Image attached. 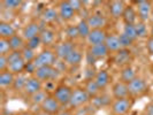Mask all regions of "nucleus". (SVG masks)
<instances>
[{
	"label": "nucleus",
	"mask_w": 153,
	"mask_h": 115,
	"mask_svg": "<svg viewBox=\"0 0 153 115\" xmlns=\"http://www.w3.org/2000/svg\"><path fill=\"white\" fill-rule=\"evenodd\" d=\"M40 109H43L52 115H56L62 109V106L58 102V100L54 98L53 94H48V97L40 105Z\"/></svg>",
	"instance_id": "13"
},
{
	"label": "nucleus",
	"mask_w": 153,
	"mask_h": 115,
	"mask_svg": "<svg viewBox=\"0 0 153 115\" xmlns=\"http://www.w3.org/2000/svg\"><path fill=\"white\" fill-rule=\"evenodd\" d=\"M69 2H70V5H71V7L75 9V12H79V10H82V8L84 6V2L83 1H79V0H69Z\"/></svg>",
	"instance_id": "44"
},
{
	"label": "nucleus",
	"mask_w": 153,
	"mask_h": 115,
	"mask_svg": "<svg viewBox=\"0 0 153 115\" xmlns=\"http://www.w3.org/2000/svg\"><path fill=\"white\" fill-rule=\"evenodd\" d=\"M12 52L8 39L0 38V55H8Z\"/></svg>",
	"instance_id": "39"
},
{
	"label": "nucleus",
	"mask_w": 153,
	"mask_h": 115,
	"mask_svg": "<svg viewBox=\"0 0 153 115\" xmlns=\"http://www.w3.org/2000/svg\"><path fill=\"white\" fill-rule=\"evenodd\" d=\"M82 61H83V53L77 48L73 50L70 54L65 59V63L70 67H77L81 65Z\"/></svg>",
	"instance_id": "21"
},
{
	"label": "nucleus",
	"mask_w": 153,
	"mask_h": 115,
	"mask_svg": "<svg viewBox=\"0 0 153 115\" xmlns=\"http://www.w3.org/2000/svg\"><path fill=\"white\" fill-rule=\"evenodd\" d=\"M58 60L56 55H55V52L50 50V48H45L43 50L42 52H39L36 56V59L33 60V66L36 70L38 68H42V67H47V66H54L55 65V61Z\"/></svg>",
	"instance_id": "3"
},
{
	"label": "nucleus",
	"mask_w": 153,
	"mask_h": 115,
	"mask_svg": "<svg viewBox=\"0 0 153 115\" xmlns=\"http://www.w3.org/2000/svg\"><path fill=\"white\" fill-rule=\"evenodd\" d=\"M112 96L114 99H123V98H130V93L128 89V84L123 83L121 81H117L112 86Z\"/></svg>",
	"instance_id": "15"
},
{
	"label": "nucleus",
	"mask_w": 153,
	"mask_h": 115,
	"mask_svg": "<svg viewBox=\"0 0 153 115\" xmlns=\"http://www.w3.org/2000/svg\"><path fill=\"white\" fill-rule=\"evenodd\" d=\"M15 35H16L15 28L10 23L6 22V21H1L0 22V38L9 39L12 38L13 36H15Z\"/></svg>",
	"instance_id": "26"
},
{
	"label": "nucleus",
	"mask_w": 153,
	"mask_h": 115,
	"mask_svg": "<svg viewBox=\"0 0 153 115\" xmlns=\"http://www.w3.org/2000/svg\"><path fill=\"white\" fill-rule=\"evenodd\" d=\"M35 115H52V114H50V113H47V112H45V111H43V109L39 108V111L38 112H36Z\"/></svg>",
	"instance_id": "49"
},
{
	"label": "nucleus",
	"mask_w": 153,
	"mask_h": 115,
	"mask_svg": "<svg viewBox=\"0 0 153 115\" xmlns=\"http://www.w3.org/2000/svg\"><path fill=\"white\" fill-rule=\"evenodd\" d=\"M75 44L74 42H70V40H65V42H61L60 44H58L56 47H55V55L59 60L61 61H65V59L68 56L70 52L73 50H75Z\"/></svg>",
	"instance_id": "12"
},
{
	"label": "nucleus",
	"mask_w": 153,
	"mask_h": 115,
	"mask_svg": "<svg viewBox=\"0 0 153 115\" xmlns=\"http://www.w3.org/2000/svg\"><path fill=\"white\" fill-rule=\"evenodd\" d=\"M22 53V58L23 60L27 62V63H31V62H33V60L36 59V56H37V54H36V51H33V50H30L29 47H24L23 48V51L21 52Z\"/></svg>",
	"instance_id": "37"
},
{
	"label": "nucleus",
	"mask_w": 153,
	"mask_h": 115,
	"mask_svg": "<svg viewBox=\"0 0 153 115\" xmlns=\"http://www.w3.org/2000/svg\"><path fill=\"white\" fill-rule=\"evenodd\" d=\"M91 100V97L88 94V92L84 90V88H74L73 93H71V98L69 101L68 108L71 111H75L77 108L83 107L85 105H88Z\"/></svg>",
	"instance_id": "2"
},
{
	"label": "nucleus",
	"mask_w": 153,
	"mask_h": 115,
	"mask_svg": "<svg viewBox=\"0 0 153 115\" xmlns=\"http://www.w3.org/2000/svg\"><path fill=\"white\" fill-rule=\"evenodd\" d=\"M113 61L116 66L119 67H126V66H129V63L131 61V52L129 48H122L120 50L119 52H116L114 55V59Z\"/></svg>",
	"instance_id": "16"
},
{
	"label": "nucleus",
	"mask_w": 153,
	"mask_h": 115,
	"mask_svg": "<svg viewBox=\"0 0 153 115\" xmlns=\"http://www.w3.org/2000/svg\"><path fill=\"white\" fill-rule=\"evenodd\" d=\"M127 7V5L124 4V1H120V0H114V1H111L108 4V12H109V15L112 16L113 19H122L123 12Z\"/></svg>",
	"instance_id": "17"
},
{
	"label": "nucleus",
	"mask_w": 153,
	"mask_h": 115,
	"mask_svg": "<svg viewBox=\"0 0 153 115\" xmlns=\"http://www.w3.org/2000/svg\"><path fill=\"white\" fill-rule=\"evenodd\" d=\"M58 13H59V17L61 19L62 21H65V22L71 21L75 17V15H76V12H75L74 8L71 7L69 0L59 2V5H58Z\"/></svg>",
	"instance_id": "9"
},
{
	"label": "nucleus",
	"mask_w": 153,
	"mask_h": 115,
	"mask_svg": "<svg viewBox=\"0 0 153 115\" xmlns=\"http://www.w3.org/2000/svg\"><path fill=\"white\" fill-rule=\"evenodd\" d=\"M122 32L124 35H127L130 39H132L134 42H136L138 39V35H137V31H136L135 24H124Z\"/></svg>",
	"instance_id": "35"
},
{
	"label": "nucleus",
	"mask_w": 153,
	"mask_h": 115,
	"mask_svg": "<svg viewBox=\"0 0 153 115\" xmlns=\"http://www.w3.org/2000/svg\"><path fill=\"white\" fill-rule=\"evenodd\" d=\"M111 104H112L111 102V97L106 96V94H101V93H100L99 96H97L96 98L92 99V106L96 109H98L100 107H104V106H107V105L111 106Z\"/></svg>",
	"instance_id": "32"
},
{
	"label": "nucleus",
	"mask_w": 153,
	"mask_h": 115,
	"mask_svg": "<svg viewBox=\"0 0 153 115\" xmlns=\"http://www.w3.org/2000/svg\"><path fill=\"white\" fill-rule=\"evenodd\" d=\"M8 40H9V45H10L12 51H17V52H22L23 48L25 47V44H27V42L22 37V35H19V33H16L15 36H13Z\"/></svg>",
	"instance_id": "28"
},
{
	"label": "nucleus",
	"mask_w": 153,
	"mask_h": 115,
	"mask_svg": "<svg viewBox=\"0 0 153 115\" xmlns=\"http://www.w3.org/2000/svg\"><path fill=\"white\" fill-rule=\"evenodd\" d=\"M128 89H129V93H130L131 98L143 97L149 92V84L145 81V78L137 76L128 84Z\"/></svg>",
	"instance_id": "4"
},
{
	"label": "nucleus",
	"mask_w": 153,
	"mask_h": 115,
	"mask_svg": "<svg viewBox=\"0 0 153 115\" xmlns=\"http://www.w3.org/2000/svg\"><path fill=\"white\" fill-rule=\"evenodd\" d=\"M16 115H35V113L29 112V111H23V112H20L19 114H16Z\"/></svg>",
	"instance_id": "50"
},
{
	"label": "nucleus",
	"mask_w": 153,
	"mask_h": 115,
	"mask_svg": "<svg viewBox=\"0 0 153 115\" xmlns=\"http://www.w3.org/2000/svg\"><path fill=\"white\" fill-rule=\"evenodd\" d=\"M8 70V59L7 55H0V73Z\"/></svg>",
	"instance_id": "43"
},
{
	"label": "nucleus",
	"mask_w": 153,
	"mask_h": 115,
	"mask_svg": "<svg viewBox=\"0 0 153 115\" xmlns=\"http://www.w3.org/2000/svg\"><path fill=\"white\" fill-rule=\"evenodd\" d=\"M42 90H44V89H43V82H42L40 79H38L37 77L33 76V75L28 77L25 86H24V90H23L25 96L30 97L32 94L42 91Z\"/></svg>",
	"instance_id": "11"
},
{
	"label": "nucleus",
	"mask_w": 153,
	"mask_h": 115,
	"mask_svg": "<svg viewBox=\"0 0 153 115\" xmlns=\"http://www.w3.org/2000/svg\"><path fill=\"white\" fill-rule=\"evenodd\" d=\"M1 4H2L4 8H6L8 10H13V9H17L21 6L22 2L19 0H4Z\"/></svg>",
	"instance_id": "40"
},
{
	"label": "nucleus",
	"mask_w": 153,
	"mask_h": 115,
	"mask_svg": "<svg viewBox=\"0 0 153 115\" xmlns=\"http://www.w3.org/2000/svg\"><path fill=\"white\" fill-rule=\"evenodd\" d=\"M150 22L153 24V8H152V12H151V17H150Z\"/></svg>",
	"instance_id": "52"
},
{
	"label": "nucleus",
	"mask_w": 153,
	"mask_h": 115,
	"mask_svg": "<svg viewBox=\"0 0 153 115\" xmlns=\"http://www.w3.org/2000/svg\"><path fill=\"white\" fill-rule=\"evenodd\" d=\"M42 82H55L59 77L61 76V70L54 66H47L42 67L35 71V75Z\"/></svg>",
	"instance_id": "5"
},
{
	"label": "nucleus",
	"mask_w": 153,
	"mask_h": 115,
	"mask_svg": "<svg viewBox=\"0 0 153 115\" xmlns=\"http://www.w3.org/2000/svg\"><path fill=\"white\" fill-rule=\"evenodd\" d=\"M56 115H74V111H71V109L68 107H66L65 109L62 108L61 111H60Z\"/></svg>",
	"instance_id": "48"
},
{
	"label": "nucleus",
	"mask_w": 153,
	"mask_h": 115,
	"mask_svg": "<svg viewBox=\"0 0 153 115\" xmlns=\"http://www.w3.org/2000/svg\"><path fill=\"white\" fill-rule=\"evenodd\" d=\"M153 8L152 1H147V0H140L136 4V10H137L138 21L142 22H149L150 17H151V12Z\"/></svg>",
	"instance_id": "8"
},
{
	"label": "nucleus",
	"mask_w": 153,
	"mask_h": 115,
	"mask_svg": "<svg viewBox=\"0 0 153 115\" xmlns=\"http://www.w3.org/2000/svg\"><path fill=\"white\" fill-rule=\"evenodd\" d=\"M84 90L88 92V94L91 97V99L96 98L97 96H99L101 93V89H100L98 84L96 83L94 79H89V81H85L84 83Z\"/></svg>",
	"instance_id": "30"
},
{
	"label": "nucleus",
	"mask_w": 153,
	"mask_h": 115,
	"mask_svg": "<svg viewBox=\"0 0 153 115\" xmlns=\"http://www.w3.org/2000/svg\"><path fill=\"white\" fill-rule=\"evenodd\" d=\"M108 33L106 32L105 29H93L91 30L90 35L88 36L86 42L89 46L98 45V44H104L107 39Z\"/></svg>",
	"instance_id": "14"
},
{
	"label": "nucleus",
	"mask_w": 153,
	"mask_h": 115,
	"mask_svg": "<svg viewBox=\"0 0 153 115\" xmlns=\"http://www.w3.org/2000/svg\"><path fill=\"white\" fill-rule=\"evenodd\" d=\"M137 77V74H136V70L134 67H131L130 65L129 66H126L121 68V71H120V81L126 83V84H129L134 78Z\"/></svg>",
	"instance_id": "23"
},
{
	"label": "nucleus",
	"mask_w": 153,
	"mask_h": 115,
	"mask_svg": "<svg viewBox=\"0 0 153 115\" xmlns=\"http://www.w3.org/2000/svg\"><path fill=\"white\" fill-rule=\"evenodd\" d=\"M145 46H146V51H147V53L153 56V37L149 36V37L146 38Z\"/></svg>",
	"instance_id": "45"
},
{
	"label": "nucleus",
	"mask_w": 153,
	"mask_h": 115,
	"mask_svg": "<svg viewBox=\"0 0 153 115\" xmlns=\"http://www.w3.org/2000/svg\"><path fill=\"white\" fill-rule=\"evenodd\" d=\"M7 59H8V70L10 73H13L15 76L22 75L23 73L25 71L27 62L23 60L21 52L12 51L7 55Z\"/></svg>",
	"instance_id": "1"
},
{
	"label": "nucleus",
	"mask_w": 153,
	"mask_h": 115,
	"mask_svg": "<svg viewBox=\"0 0 153 115\" xmlns=\"http://www.w3.org/2000/svg\"><path fill=\"white\" fill-rule=\"evenodd\" d=\"M105 45L108 48L109 53L111 52L112 53H116L120 50H122V46H121V43H120V38L116 35H108L107 39L105 42Z\"/></svg>",
	"instance_id": "24"
},
{
	"label": "nucleus",
	"mask_w": 153,
	"mask_h": 115,
	"mask_svg": "<svg viewBox=\"0 0 153 115\" xmlns=\"http://www.w3.org/2000/svg\"><path fill=\"white\" fill-rule=\"evenodd\" d=\"M27 79H28V76L25 75H17L15 77V81H14V84L12 86V89L15 92H21L24 90V86H25V83H27Z\"/></svg>",
	"instance_id": "34"
},
{
	"label": "nucleus",
	"mask_w": 153,
	"mask_h": 115,
	"mask_svg": "<svg viewBox=\"0 0 153 115\" xmlns=\"http://www.w3.org/2000/svg\"><path fill=\"white\" fill-rule=\"evenodd\" d=\"M86 21L89 23L91 30H93V29H104L105 25L107 24V19L101 14H98V13L90 14L86 17Z\"/></svg>",
	"instance_id": "18"
},
{
	"label": "nucleus",
	"mask_w": 153,
	"mask_h": 115,
	"mask_svg": "<svg viewBox=\"0 0 153 115\" xmlns=\"http://www.w3.org/2000/svg\"><path fill=\"white\" fill-rule=\"evenodd\" d=\"M55 35H56V33H55L54 30L48 29V28H44V29L42 30V32H40V35H39L40 40H42V44L45 46H51L52 44H54L55 38H56Z\"/></svg>",
	"instance_id": "25"
},
{
	"label": "nucleus",
	"mask_w": 153,
	"mask_h": 115,
	"mask_svg": "<svg viewBox=\"0 0 153 115\" xmlns=\"http://www.w3.org/2000/svg\"><path fill=\"white\" fill-rule=\"evenodd\" d=\"M47 97H48L47 91H46V90H42V91H39V92H37V93L30 96L29 98H30V102L32 105H38L39 107H40V105L44 102V100H45Z\"/></svg>",
	"instance_id": "33"
},
{
	"label": "nucleus",
	"mask_w": 153,
	"mask_h": 115,
	"mask_svg": "<svg viewBox=\"0 0 153 115\" xmlns=\"http://www.w3.org/2000/svg\"><path fill=\"white\" fill-rule=\"evenodd\" d=\"M76 25H77V30H78V35H79V38L82 39L88 38V36L91 32V28H90L89 23L86 21V19L79 20V22L77 23Z\"/></svg>",
	"instance_id": "31"
},
{
	"label": "nucleus",
	"mask_w": 153,
	"mask_h": 115,
	"mask_svg": "<svg viewBox=\"0 0 153 115\" xmlns=\"http://www.w3.org/2000/svg\"><path fill=\"white\" fill-rule=\"evenodd\" d=\"M88 52L91 54L96 60L104 59V58H106L108 54H109V51H108V48L105 45V43L104 44H98V45L89 46Z\"/></svg>",
	"instance_id": "20"
},
{
	"label": "nucleus",
	"mask_w": 153,
	"mask_h": 115,
	"mask_svg": "<svg viewBox=\"0 0 153 115\" xmlns=\"http://www.w3.org/2000/svg\"><path fill=\"white\" fill-rule=\"evenodd\" d=\"M135 27H136L138 38H147V35L150 36V31H147V27H146L145 22L138 21V22L135 24Z\"/></svg>",
	"instance_id": "36"
},
{
	"label": "nucleus",
	"mask_w": 153,
	"mask_h": 115,
	"mask_svg": "<svg viewBox=\"0 0 153 115\" xmlns=\"http://www.w3.org/2000/svg\"><path fill=\"white\" fill-rule=\"evenodd\" d=\"M8 115H14V114H8Z\"/></svg>",
	"instance_id": "53"
},
{
	"label": "nucleus",
	"mask_w": 153,
	"mask_h": 115,
	"mask_svg": "<svg viewBox=\"0 0 153 115\" xmlns=\"http://www.w3.org/2000/svg\"><path fill=\"white\" fill-rule=\"evenodd\" d=\"M119 38H120V43H121L122 48H129V47H131L132 44L135 43L132 39H130L127 35H124L123 32H121V33L119 35Z\"/></svg>",
	"instance_id": "41"
},
{
	"label": "nucleus",
	"mask_w": 153,
	"mask_h": 115,
	"mask_svg": "<svg viewBox=\"0 0 153 115\" xmlns=\"http://www.w3.org/2000/svg\"><path fill=\"white\" fill-rule=\"evenodd\" d=\"M122 20L124 24H136L138 22V15H137V10L135 9L134 6H127L124 12H123Z\"/></svg>",
	"instance_id": "22"
},
{
	"label": "nucleus",
	"mask_w": 153,
	"mask_h": 115,
	"mask_svg": "<svg viewBox=\"0 0 153 115\" xmlns=\"http://www.w3.org/2000/svg\"><path fill=\"white\" fill-rule=\"evenodd\" d=\"M150 36L153 37V24L151 25V28H150Z\"/></svg>",
	"instance_id": "51"
},
{
	"label": "nucleus",
	"mask_w": 153,
	"mask_h": 115,
	"mask_svg": "<svg viewBox=\"0 0 153 115\" xmlns=\"http://www.w3.org/2000/svg\"><path fill=\"white\" fill-rule=\"evenodd\" d=\"M93 79L96 81V83L98 84V86H99L100 89H101V91H102V90H105L108 85H109L111 81H112V77H111V75H109V73H108L107 70L101 69V70L97 71V74H96V76H94Z\"/></svg>",
	"instance_id": "19"
},
{
	"label": "nucleus",
	"mask_w": 153,
	"mask_h": 115,
	"mask_svg": "<svg viewBox=\"0 0 153 115\" xmlns=\"http://www.w3.org/2000/svg\"><path fill=\"white\" fill-rule=\"evenodd\" d=\"M15 75L13 73H10L9 70L2 71L0 73V86L1 89H7V88H12L15 81Z\"/></svg>",
	"instance_id": "29"
},
{
	"label": "nucleus",
	"mask_w": 153,
	"mask_h": 115,
	"mask_svg": "<svg viewBox=\"0 0 153 115\" xmlns=\"http://www.w3.org/2000/svg\"><path fill=\"white\" fill-rule=\"evenodd\" d=\"M43 25H40V23L37 21H33V22H29L22 30V37L27 40H30V39L35 38L40 35V32L43 30Z\"/></svg>",
	"instance_id": "10"
},
{
	"label": "nucleus",
	"mask_w": 153,
	"mask_h": 115,
	"mask_svg": "<svg viewBox=\"0 0 153 115\" xmlns=\"http://www.w3.org/2000/svg\"><path fill=\"white\" fill-rule=\"evenodd\" d=\"M85 60H86V62H88V66H94V63H96V59L92 56L91 54L89 53V52H86V54H85Z\"/></svg>",
	"instance_id": "46"
},
{
	"label": "nucleus",
	"mask_w": 153,
	"mask_h": 115,
	"mask_svg": "<svg viewBox=\"0 0 153 115\" xmlns=\"http://www.w3.org/2000/svg\"><path fill=\"white\" fill-rule=\"evenodd\" d=\"M42 20L44 23H53L59 19V13L58 9L54 7H46L44 8L42 13Z\"/></svg>",
	"instance_id": "27"
},
{
	"label": "nucleus",
	"mask_w": 153,
	"mask_h": 115,
	"mask_svg": "<svg viewBox=\"0 0 153 115\" xmlns=\"http://www.w3.org/2000/svg\"><path fill=\"white\" fill-rule=\"evenodd\" d=\"M71 93H73V88H70L67 84H59L56 85L52 94L62 107H68L69 101L71 98Z\"/></svg>",
	"instance_id": "6"
},
{
	"label": "nucleus",
	"mask_w": 153,
	"mask_h": 115,
	"mask_svg": "<svg viewBox=\"0 0 153 115\" xmlns=\"http://www.w3.org/2000/svg\"><path fill=\"white\" fill-rule=\"evenodd\" d=\"M66 36H67V40L74 42L77 38H79L78 35V30H77V25H69L66 29Z\"/></svg>",
	"instance_id": "38"
},
{
	"label": "nucleus",
	"mask_w": 153,
	"mask_h": 115,
	"mask_svg": "<svg viewBox=\"0 0 153 115\" xmlns=\"http://www.w3.org/2000/svg\"><path fill=\"white\" fill-rule=\"evenodd\" d=\"M132 98L114 99L111 104V113L113 115H127L132 107Z\"/></svg>",
	"instance_id": "7"
},
{
	"label": "nucleus",
	"mask_w": 153,
	"mask_h": 115,
	"mask_svg": "<svg viewBox=\"0 0 153 115\" xmlns=\"http://www.w3.org/2000/svg\"><path fill=\"white\" fill-rule=\"evenodd\" d=\"M40 45H43V44H42V40H40V37H39V36L30 39V40H27V44H25L27 47H29L30 50H33V51H36L37 48H39Z\"/></svg>",
	"instance_id": "42"
},
{
	"label": "nucleus",
	"mask_w": 153,
	"mask_h": 115,
	"mask_svg": "<svg viewBox=\"0 0 153 115\" xmlns=\"http://www.w3.org/2000/svg\"><path fill=\"white\" fill-rule=\"evenodd\" d=\"M144 114H145V115H153V101L149 102V104L145 106Z\"/></svg>",
	"instance_id": "47"
}]
</instances>
